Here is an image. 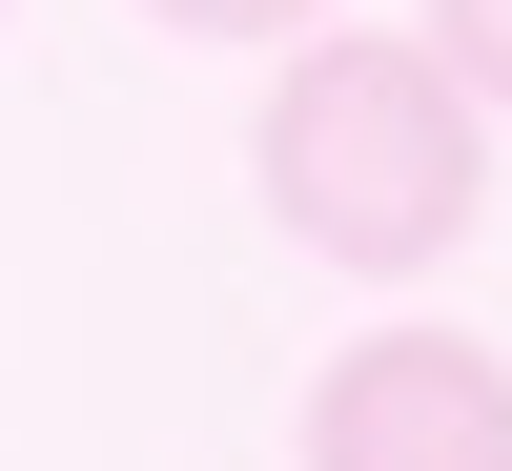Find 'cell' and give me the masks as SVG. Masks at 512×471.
<instances>
[{
    "label": "cell",
    "instance_id": "obj_1",
    "mask_svg": "<svg viewBox=\"0 0 512 471\" xmlns=\"http://www.w3.org/2000/svg\"><path fill=\"white\" fill-rule=\"evenodd\" d=\"M246 164H267V226L328 246V267H369V287H431L492 226V103L451 82L431 21H349V0L267 62Z\"/></svg>",
    "mask_w": 512,
    "mask_h": 471
},
{
    "label": "cell",
    "instance_id": "obj_2",
    "mask_svg": "<svg viewBox=\"0 0 512 471\" xmlns=\"http://www.w3.org/2000/svg\"><path fill=\"white\" fill-rule=\"evenodd\" d=\"M308 471H512V349H472V328H349L308 369Z\"/></svg>",
    "mask_w": 512,
    "mask_h": 471
},
{
    "label": "cell",
    "instance_id": "obj_3",
    "mask_svg": "<svg viewBox=\"0 0 512 471\" xmlns=\"http://www.w3.org/2000/svg\"><path fill=\"white\" fill-rule=\"evenodd\" d=\"M431 41H451V82L512 123V0H431Z\"/></svg>",
    "mask_w": 512,
    "mask_h": 471
},
{
    "label": "cell",
    "instance_id": "obj_4",
    "mask_svg": "<svg viewBox=\"0 0 512 471\" xmlns=\"http://www.w3.org/2000/svg\"><path fill=\"white\" fill-rule=\"evenodd\" d=\"M144 21H164V41H308L328 0H144Z\"/></svg>",
    "mask_w": 512,
    "mask_h": 471
}]
</instances>
